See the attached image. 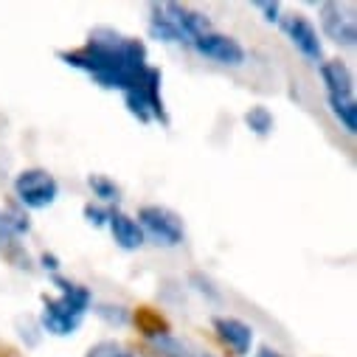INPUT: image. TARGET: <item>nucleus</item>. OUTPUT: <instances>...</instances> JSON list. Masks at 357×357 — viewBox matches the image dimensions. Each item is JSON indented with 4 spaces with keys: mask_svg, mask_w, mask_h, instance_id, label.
Here are the masks:
<instances>
[{
    "mask_svg": "<svg viewBox=\"0 0 357 357\" xmlns=\"http://www.w3.org/2000/svg\"><path fill=\"white\" fill-rule=\"evenodd\" d=\"M96 315L99 318H105L107 324H113V326H124V324H130V310L127 307H121V304H102L99 310H96Z\"/></svg>",
    "mask_w": 357,
    "mask_h": 357,
    "instance_id": "6ab92c4d",
    "label": "nucleus"
},
{
    "mask_svg": "<svg viewBox=\"0 0 357 357\" xmlns=\"http://www.w3.org/2000/svg\"><path fill=\"white\" fill-rule=\"evenodd\" d=\"M138 220L141 225L149 231V236L158 242V245H166V248H177L183 242L186 231H183V220L177 217L174 211L163 208V206H144L138 211Z\"/></svg>",
    "mask_w": 357,
    "mask_h": 357,
    "instance_id": "39448f33",
    "label": "nucleus"
},
{
    "mask_svg": "<svg viewBox=\"0 0 357 357\" xmlns=\"http://www.w3.org/2000/svg\"><path fill=\"white\" fill-rule=\"evenodd\" d=\"M321 79L326 84L329 99H354V76L346 62H340V59L321 62Z\"/></svg>",
    "mask_w": 357,
    "mask_h": 357,
    "instance_id": "9d476101",
    "label": "nucleus"
},
{
    "mask_svg": "<svg viewBox=\"0 0 357 357\" xmlns=\"http://www.w3.org/2000/svg\"><path fill=\"white\" fill-rule=\"evenodd\" d=\"M192 45L206 59H214V62L228 65V68H236V65L245 62V48L234 37H225V34H217V31H208V34L195 37Z\"/></svg>",
    "mask_w": 357,
    "mask_h": 357,
    "instance_id": "423d86ee",
    "label": "nucleus"
},
{
    "mask_svg": "<svg viewBox=\"0 0 357 357\" xmlns=\"http://www.w3.org/2000/svg\"><path fill=\"white\" fill-rule=\"evenodd\" d=\"M149 346L158 351V357H217L208 349H203L200 343L189 340V337H177L169 332H158L149 337Z\"/></svg>",
    "mask_w": 357,
    "mask_h": 357,
    "instance_id": "9b49d317",
    "label": "nucleus"
},
{
    "mask_svg": "<svg viewBox=\"0 0 357 357\" xmlns=\"http://www.w3.org/2000/svg\"><path fill=\"white\" fill-rule=\"evenodd\" d=\"M214 332L217 337L236 354V357H245L250 351V343H253V329L239 321V318H228V315H220L214 318Z\"/></svg>",
    "mask_w": 357,
    "mask_h": 357,
    "instance_id": "1a4fd4ad",
    "label": "nucleus"
},
{
    "mask_svg": "<svg viewBox=\"0 0 357 357\" xmlns=\"http://www.w3.org/2000/svg\"><path fill=\"white\" fill-rule=\"evenodd\" d=\"M256 9H261L267 17L264 20H271V23H279V3H267V0H256L253 3Z\"/></svg>",
    "mask_w": 357,
    "mask_h": 357,
    "instance_id": "412c9836",
    "label": "nucleus"
},
{
    "mask_svg": "<svg viewBox=\"0 0 357 357\" xmlns=\"http://www.w3.org/2000/svg\"><path fill=\"white\" fill-rule=\"evenodd\" d=\"M329 107H332V116L343 124L346 132H357V107H354V99H329Z\"/></svg>",
    "mask_w": 357,
    "mask_h": 357,
    "instance_id": "2eb2a0df",
    "label": "nucleus"
},
{
    "mask_svg": "<svg viewBox=\"0 0 357 357\" xmlns=\"http://www.w3.org/2000/svg\"><path fill=\"white\" fill-rule=\"evenodd\" d=\"M15 195L26 208H48L59 197V183L45 169H23L15 177Z\"/></svg>",
    "mask_w": 357,
    "mask_h": 357,
    "instance_id": "7ed1b4c3",
    "label": "nucleus"
},
{
    "mask_svg": "<svg viewBox=\"0 0 357 357\" xmlns=\"http://www.w3.org/2000/svg\"><path fill=\"white\" fill-rule=\"evenodd\" d=\"M29 234V220L20 211H0V253L6 259L20 256V242L17 236Z\"/></svg>",
    "mask_w": 357,
    "mask_h": 357,
    "instance_id": "f8f14e48",
    "label": "nucleus"
},
{
    "mask_svg": "<svg viewBox=\"0 0 357 357\" xmlns=\"http://www.w3.org/2000/svg\"><path fill=\"white\" fill-rule=\"evenodd\" d=\"M84 217L91 225H105L110 220V208H99V206H84Z\"/></svg>",
    "mask_w": 357,
    "mask_h": 357,
    "instance_id": "aec40b11",
    "label": "nucleus"
},
{
    "mask_svg": "<svg viewBox=\"0 0 357 357\" xmlns=\"http://www.w3.org/2000/svg\"><path fill=\"white\" fill-rule=\"evenodd\" d=\"M54 284L59 287V298H45V307H43V326L51 332V335H70L76 332V326L82 324L87 307H91L93 296L87 287L76 284V282H68V279H54Z\"/></svg>",
    "mask_w": 357,
    "mask_h": 357,
    "instance_id": "f03ea898",
    "label": "nucleus"
},
{
    "mask_svg": "<svg viewBox=\"0 0 357 357\" xmlns=\"http://www.w3.org/2000/svg\"><path fill=\"white\" fill-rule=\"evenodd\" d=\"M43 264H45V267H51V271H56V259H54V256H48V253L43 256Z\"/></svg>",
    "mask_w": 357,
    "mask_h": 357,
    "instance_id": "5701e85b",
    "label": "nucleus"
},
{
    "mask_svg": "<svg viewBox=\"0 0 357 357\" xmlns=\"http://www.w3.org/2000/svg\"><path fill=\"white\" fill-rule=\"evenodd\" d=\"M256 357H284L282 351H276V349H271V346H264V349H259L256 351Z\"/></svg>",
    "mask_w": 357,
    "mask_h": 357,
    "instance_id": "4be33fe9",
    "label": "nucleus"
},
{
    "mask_svg": "<svg viewBox=\"0 0 357 357\" xmlns=\"http://www.w3.org/2000/svg\"><path fill=\"white\" fill-rule=\"evenodd\" d=\"M149 31H152V37H158V40H163V43H177V45H189V40L181 34V29H177L163 12H160V6L155 3L152 6V17H149Z\"/></svg>",
    "mask_w": 357,
    "mask_h": 357,
    "instance_id": "4468645a",
    "label": "nucleus"
},
{
    "mask_svg": "<svg viewBox=\"0 0 357 357\" xmlns=\"http://www.w3.org/2000/svg\"><path fill=\"white\" fill-rule=\"evenodd\" d=\"M245 124H248L256 135H267V132L273 130V116H271V110H267V107L256 105V107H250V110L245 113Z\"/></svg>",
    "mask_w": 357,
    "mask_h": 357,
    "instance_id": "f3484780",
    "label": "nucleus"
},
{
    "mask_svg": "<svg viewBox=\"0 0 357 357\" xmlns=\"http://www.w3.org/2000/svg\"><path fill=\"white\" fill-rule=\"evenodd\" d=\"M84 357H135V354L124 343H119V340H102V343L87 349Z\"/></svg>",
    "mask_w": 357,
    "mask_h": 357,
    "instance_id": "a211bd4d",
    "label": "nucleus"
},
{
    "mask_svg": "<svg viewBox=\"0 0 357 357\" xmlns=\"http://www.w3.org/2000/svg\"><path fill=\"white\" fill-rule=\"evenodd\" d=\"M59 59L70 68L84 70L96 84L121 93H130L132 87H138L149 70L144 43L121 37L110 29L91 34V40L76 51H59Z\"/></svg>",
    "mask_w": 357,
    "mask_h": 357,
    "instance_id": "f257e3e1",
    "label": "nucleus"
},
{
    "mask_svg": "<svg viewBox=\"0 0 357 357\" xmlns=\"http://www.w3.org/2000/svg\"><path fill=\"white\" fill-rule=\"evenodd\" d=\"M321 26L324 34L337 45H354L357 43V26L351 17V6L340 3H321Z\"/></svg>",
    "mask_w": 357,
    "mask_h": 357,
    "instance_id": "0eeeda50",
    "label": "nucleus"
},
{
    "mask_svg": "<svg viewBox=\"0 0 357 357\" xmlns=\"http://www.w3.org/2000/svg\"><path fill=\"white\" fill-rule=\"evenodd\" d=\"M87 186H91L93 197H99L102 203H119L121 200L119 186L110 181V177H105V174H91V177H87Z\"/></svg>",
    "mask_w": 357,
    "mask_h": 357,
    "instance_id": "dca6fc26",
    "label": "nucleus"
},
{
    "mask_svg": "<svg viewBox=\"0 0 357 357\" xmlns=\"http://www.w3.org/2000/svg\"><path fill=\"white\" fill-rule=\"evenodd\" d=\"M124 102H127V107L135 119L166 124V107H163V99H160V70L149 68L146 76L141 79V84L132 87L130 93H124Z\"/></svg>",
    "mask_w": 357,
    "mask_h": 357,
    "instance_id": "20e7f679",
    "label": "nucleus"
},
{
    "mask_svg": "<svg viewBox=\"0 0 357 357\" xmlns=\"http://www.w3.org/2000/svg\"><path fill=\"white\" fill-rule=\"evenodd\" d=\"M107 225H110V231H113V239L119 242V248H124V250H138V248H144V228L132 220V217H127V214H121V211H110V220H107Z\"/></svg>",
    "mask_w": 357,
    "mask_h": 357,
    "instance_id": "ddd939ff",
    "label": "nucleus"
},
{
    "mask_svg": "<svg viewBox=\"0 0 357 357\" xmlns=\"http://www.w3.org/2000/svg\"><path fill=\"white\" fill-rule=\"evenodd\" d=\"M282 26H284V31H287V37L293 40V45L307 56V59H312V62H318L321 59V40H318V31H315V26L304 17V15H290V17H284L282 20Z\"/></svg>",
    "mask_w": 357,
    "mask_h": 357,
    "instance_id": "6e6552de",
    "label": "nucleus"
}]
</instances>
